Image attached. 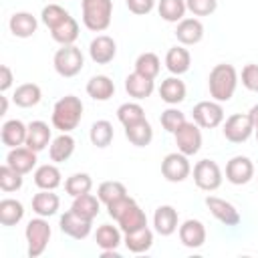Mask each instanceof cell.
<instances>
[{
	"label": "cell",
	"mask_w": 258,
	"mask_h": 258,
	"mask_svg": "<svg viewBox=\"0 0 258 258\" xmlns=\"http://www.w3.org/2000/svg\"><path fill=\"white\" fill-rule=\"evenodd\" d=\"M254 177V163L246 155H234L226 163V179L234 185H246Z\"/></svg>",
	"instance_id": "cell-12"
},
{
	"label": "cell",
	"mask_w": 258,
	"mask_h": 258,
	"mask_svg": "<svg viewBox=\"0 0 258 258\" xmlns=\"http://www.w3.org/2000/svg\"><path fill=\"white\" fill-rule=\"evenodd\" d=\"M129 196L127 194V187L121 183V181H115V179H109V181H103L99 187H97V198L101 200V204L109 206L111 202L119 200V198H125Z\"/></svg>",
	"instance_id": "cell-40"
},
{
	"label": "cell",
	"mask_w": 258,
	"mask_h": 258,
	"mask_svg": "<svg viewBox=\"0 0 258 258\" xmlns=\"http://www.w3.org/2000/svg\"><path fill=\"white\" fill-rule=\"evenodd\" d=\"M95 242L103 252H115L123 242L121 228L113 224H101L95 232Z\"/></svg>",
	"instance_id": "cell-26"
},
{
	"label": "cell",
	"mask_w": 258,
	"mask_h": 258,
	"mask_svg": "<svg viewBox=\"0 0 258 258\" xmlns=\"http://www.w3.org/2000/svg\"><path fill=\"white\" fill-rule=\"evenodd\" d=\"M125 91H127V95L131 99L141 101V99L151 97V93L155 91V83H153V79H147V77H143V75L133 71L125 79Z\"/></svg>",
	"instance_id": "cell-20"
},
{
	"label": "cell",
	"mask_w": 258,
	"mask_h": 258,
	"mask_svg": "<svg viewBox=\"0 0 258 258\" xmlns=\"http://www.w3.org/2000/svg\"><path fill=\"white\" fill-rule=\"evenodd\" d=\"M26 131H28V125H24L20 119H8L0 129V139L10 149L20 147L26 143Z\"/></svg>",
	"instance_id": "cell-22"
},
{
	"label": "cell",
	"mask_w": 258,
	"mask_h": 258,
	"mask_svg": "<svg viewBox=\"0 0 258 258\" xmlns=\"http://www.w3.org/2000/svg\"><path fill=\"white\" fill-rule=\"evenodd\" d=\"M113 137H115V131H113L111 121H107V119H99V121H95V123L91 125L89 139H91V143H93L95 147H99V149L109 147L111 141H113Z\"/></svg>",
	"instance_id": "cell-34"
},
{
	"label": "cell",
	"mask_w": 258,
	"mask_h": 258,
	"mask_svg": "<svg viewBox=\"0 0 258 258\" xmlns=\"http://www.w3.org/2000/svg\"><path fill=\"white\" fill-rule=\"evenodd\" d=\"M185 121H187L185 115H183L179 109H175V107L165 109V111L161 113V117H159V123H161V127H163L167 133H175Z\"/></svg>",
	"instance_id": "cell-45"
},
{
	"label": "cell",
	"mask_w": 258,
	"mask_h": 258,
	"mask_svg": "<svg viewBox=\"0 0 258 258\" xmlns=\"http://www.w3.org/2000/svg\"><path fill=\"white\" fill-rule=\"evenodd\" d=\"M135 204V200L133 198H129V196H125V198H119V200H115V202H111L109 206H107V214L117 222L131 206Z\"/></svg>",
	"instance_id": "cell-48"
},
{
	"label": "cell",
	"mask_w": 258,
	"mask_h": 258,
	"mask_svg": "<svg viewBox=\"0 0 258 258\" xmlns=\"http://www.w3.org/2000/svg\"><path fill=\"white\" fill-rule=\"evenodd\" d=\"M0 101H2V107H0V115H6V111H8V99L2 95V97H0Z\"/></svg>",
	"instance_id": "cell-52"
},
{
	"label": "cell",
	"mask_w": 258,
	"mask_h": 258,
	"mask_svg": "<svg viewBox=\"0 0 258 258\" xmlns=\"http://www.w3.org/2000/svg\"><path fill=\"white\" fill-rule=\"evenodd\" d=\"M248 115H250V119H252V123H254V129H258V105H254V107L248 111Z\"/></svg>",
	"instance_id": "cell-51"
},
{
	"label": "cell",
	"mask_w": 258,
	"mask_h": 258,
	"mask_svg": "<svg viewBox=\"0 0 258 258\" xmlns=\"http://www.w3.org/2000/svg\"><path fill=\"white\" fill-rule=\"evenodd\" d=\"M202 127L196 125L194 121H185L175 133V145H177V151H181L183 155H196L200 149H202Z\"/></svg>",
	"instance_id": "cell-10"
},
{
	"label": "cell",
	"mask_w": 258,
	"mask_h": 258,
	"mask_svg": "<svg viewBox=\"0 0 258 258\" xmlns=\"http://www.w3.org/2000/svg\"><path fill=\"white\" fill-rule=\"evenodd\" d=\"M117 226L121 228V232L123 234H127V232H133V230H139V228H143V226H147V216H145V212L137 206V202L117 220Z\"/></svg>",
	"instance_id": "cell-37"
},
{
	"label": "cell",
	"mask_w": 258,
	"mask_h": 258,
	"mask_svg": "<svg viewBox=\"0 0 258 258\" xmlns=\"http://www.w3.org/2000/svg\"><path fill=\"white\" fill-rule=\"evenodd\" d=\"M52 67L54 71L64 77V79H71V77H77L83 67H85V56L81 52L79 46L75 44H67V46H60L54 56H52Z\"/></svg>",
	"instance_id": "cell-5"
},
{
	"label": "cell",
	"mask_w": 258,
	"mask_h": 258,
	"mask_svg": "<svg viewBox=\"0 0 258 258\" xmlns=\"http://www.w3.org/2000/svg\"><path fill=\"white\" fill-rule=\"evenodd\" d=\"M157 91H159L161 101H163V103H167V105H177V103H181V101L185 99V95H187L185 83H183L177 75L163 79Z\"/></svg>",
	"instance_id": "cell-21"
},
{
	"label": "cell",
	"mask_w": 258,
	"mask_h": 258,
	"mask_svg": "<svg viewBox=\"0 0 258 258\" xmlns=\"http://www.w3.org/2000/svg\"><path fill=\"white\" fill-rule=\"evenodd\" d=\"M129 12L137 14V16H145L155 8V0H125Z\"/></svg>",
	"instance_id": "cell-49"
},
{
	"label": "cell",
	"mask_w": 258,
	"mask_h": 258,
	"mask_svg": "<svg viewBox=\"0 0 258 258\" xmlns=\"http://www.w3.org/2000/svg\"><path fill=\"white\" fill-rule=\"evenodd\" d=\"M58 226H60V232L73 240H85L91 230H93V222L91 220H85L81 218L79 214H75L73 210L64 212L58 220Z\"/></svg>",
	"instance_id": "cell-13"
},
{
	"label": "cell",
	"mask_w": 258,
	"mask_h": 258,
	"mask_svg": "<svg viewBox=\"0 0 258 258\" xmlns=\"http://www.w3.org/2000/svg\"><path fill=\"white\" fill-rule=\"evenodd\" d=\"M113 16V0H81V18L91 32L109 28Z\"/></svg>",
	"instance_id": "cell-3"
},
{
	"label": "cell",
	"mask_w": 258,
	"mask_h": 258,
	"mask_svg": "<svg viewBox=\"0 0 258 258\" xmlns=\"http://www.w3.org/2000/svg\"><path fill=\"white\" fill-rule=\"evenodd\" d=\"M50 36L54 42H58L60 46H67V44H75V40L79 38V22L69 16L64 22H60L58 26H54L50 30Z\"/></svg>",
	"instance_id": "cell-35"
},
{
	"label": "cell",
	"mask_w": 258,
	"mask_h": 258,
	"mask_svg": "<svg viewBox=\"0 0 258 258\" xmlns=\"http://www.w3.org/2000/svg\"><path fill=\"white\" fill-rule=\"evenodd\" d=\"M254 131H256V139H258V129H254Z\"/></svg>",
	"instance_id": "cell-53"
},
{
	"label": "cell",
	"mask_w": 258,
	"mask_h": 258,
	"mask_svg": "<svg viewBox=\"0 0 258 258\" xmlns=\"http://www.w3.org/2000/svg\"><path fill=\"white\" fill-rule=\"evenodd\" d=\"M123 244L129 252L133 254H143L147 252L151 246H153V232L149 226H143L139 230H133V232H127L125 238H123Z\"/></svg>",
	"instance_id": "cell-27"
},
{
	"label": "cell",
	"mask_w": 258,
	"mask_h": 258,
	"mask_svg": "<svg viewBox=\"0 0 258 258\" xmlns=\"http://www.w3.org/2000/svg\"><path fill=\"white\" fill-rule=\"evenodd\" d=\"M71 210H73L75 214H79L81 218H85V220H91V222H93V220L99 216V212H101V200L89 191V194L77 196V198L73 200Z\"/></svg>",
	"instance_id": "cell-31"
},
{
	"label": "cell",
	"mask_w": 258,
	"mask_h": 258,
	"mask_svg": "<svg viewBox=\"0 0 258 258\" xmlns=\"http://www.w3.org/2000/svg\"><path fill=\"white\" fill-rule=\"evenodd\" d=\"M191 67V54L189 50L179 44V46H171L167 52H165V69L171 73V75H183L187 73Z\"/></svg>",
	"instance_id": "cell-24"
},
{
	"label": "cell",
	"mask_w": 258,
	"mask_h": 258,
	"mask_svg": "<svg viewBox=\"0 0 258 258\" xmlns=\"http://www.w3.org/2000/svg\"><path fill=\"white\" fill-rule=\"evenodd\" d=\"M256 179H258V177H256Z\"/></svg>",
	"instance_id": "cell-54"
},
{
	"label": "cell",
	"mask_w": 258,
	"mask_h": 258,
	"mask_svg": "<svg viewBox=\"0 0 258 258\" xmlns=\"http://www.w3.org/2000/svg\"><path fill=\"white\" fill-rule=\"evenodd\" d=\"M191 117H194V123L200 125L202 129H216L224 123L226 113L222 103L212 99V101H200L198 105H194Z\"/></svg>",
	"instance_id": "cell-6"
},
{
	"label": "cell",
	"mask_w": 258,
	"mask_h": 258,
	"mask_svg": "<svg viewBox=\"0 0 258 258\" xmlns=\"http://www.w3.org/2000/svg\"><path fill=\"white\" fill-rule=\"evenodd\" d=\"M60 208V198L54 194V189H40L38 194L32 196V212L42 218H50L58 212Z\"/></svg>",
	"instance_id": "cell-23"
},
{
	"label": "cell",
	"mask_w": 258,
	"mask_h": 258,
	"mask_svg": "<svg viewBox=\"0 0 258 258\" xmlns=\"http://www.w3.org/2000/svg\"><path fill=\"white\" fill-rule=\"evenodd\" d=\"M73 153H75V139L71 133L56 135L48 145V155H50V161H54V163L67 161Z\"/></svg>",
	"instance_id": "cell-30"
},
{
	"label": "cell",
	"mask_w": 258,
	"mask_h": 258,
	"mask_svg": "<svg viewBox=\"0 0 258 258\" xmlns=\"http://www.w3.org/2000/svg\"><path fill=\"white\" fill-rule=\"evenodd\" d=\"M71 14L60 6V4H46L44 8H42V12H40V20H42V24L48 28V30H52L54 26H58L60 22H64L67 18H69Z\"/></svg>",
	"instance_id": "cell-42"
},
{
	"label": "cell",
	"mask_w": 258,
	"mask_h": 258,
	"mask_svg": "<svg viewBox=\"0 0 258 258\" xmlns=\"http://www.w3.org/2000/svg\"><path fill=\"white\" fill-rule=\"evenodd\" d=\"M34 183L38 189H56L62 183V173L54 163H42L34 169Z\"/></svg>",
	"instance_id": "cell-28"
},
{
	"label": "cell",
	"mask_w": 258,
	"mask_h": 258,
	"mask_svg": "<svg viewBox=\"0 0 258 258\" xmlns=\"http://www.w3.org/2000/svg\"><path fill=\"white\" fill-rule=\"evenodd\" d=\"M222 133L230 143H244L254 133V123L248 113H234L222 123Z\"/></svg>",
	"instance_id": "cell-7"
},
{
	"label": "cell",
	"mask_w": 258,
	"mask_h": 258,
	"mask_svg": "<svg viewBox=\"0 0 258 258\" xmlns=\"http://www.w3.org/2000/svg\"><path fill=\"white\" fill-rule=\"evenodd\" d=\"M206 206H208L210 214H212L220 224H224V226H228V228L238 226L240 220H242V218H240V212L236 210V206L230 204V202H226V200H222V198H218V196H208V198H206Z\"/></svg>",
	"instance_id": "cell-11"
},
{
	"label": "cell",
	"mask_w": 258,
	"mask_h": 258,
	"mask_svg": "<svg viewBox=\"0 0 258 258\" xmlns=\"http://www.w3.org/2000/svg\"><path fill=\"white\" fill-rule=\"evenodd\" d=\"M175 38L183 44V46H191L198 44L204 38V24L200 18H183L177 22L175 26Z\"/></svg>",
	"instance_id": "cell-19"
},
{
	"label": "cell",
	"mask_w": 258,
	"mask_h": 258,
	"mask_svg": "<svg viewBox=\"0 0 258 258\" xmlns=\"http://www.w3.org/2000/svg\"><path fill=\"white\" fill-rule=\"evenodd\" d=\"M40 99H42V91L36 83H22L16 87V91L12 95V101L22 109H30V107L38 105Z\"/></svg>",
	"instance_id": "cell-32"
},
{
	"label": "cell",
	"mask_w": 258,
	"mask_h": 258,
	"mask_svg": "<svg viewBox=\"0 0 258 258\" xmlns=\"http://www.w3.org/2000/svg\"><path fill=\"white\" fill-rule=\"evenodd\" d=\"M125 137L129 139L131 145H135V147H145V145H149L151 139H153V127H151V123H149L147 119H141V121H137V123H133V125H129V127H125Z\"/></svg>",
	"instance_id": "cell-33"
},
{
	"label": "cell",
	"mask_w": 258,
	"mask_h": 258,
	"mask_svg": "<svg viewBox=\"0 0 258 258\" xmlns=\"http://www.w3.org/2000/svg\"><path fill=\"white\" fill-rule=\"evenodd\" d=\"M20 187H22V173L10 167L8 163H4L0 167V189L10 194V191H18Z\"/></svg>",
	"instance_id": "cell-44"
},
{
	"label": "cell",
	"mask_w": 258,
	"mask_h": 258,
	"mask_svg": "<svg viewBox=\"0 0 258 258\" xmlns=\"http://www.w3.org/2000/svg\"><path fill=\"white\" fill-rule=\"evenodd\" d=\"M87 95L95 101H109L115 95V83L107 75H95L87 81Z\"/></svg>",
	"instance_id": "cell-29"
},
{
	"label": "cell",
	"mask_w": 258,
	"mask_h": 258,
	"mask_svg": "<svg viewBox=\"0 0 258 258\" xmlns=\"http://www.w3.org/2000/svg\"><path fill=\"white\" fill-rule=\"evenodd\" d=\"M187 10L194 16H210L218 8V0H185Z\"/></svg>",
	"instance_id": "cell-46"
},
{
	"label": "cell",
	"mask_w": 258,
	"mask_h": 258,
	"mask_svg": "<svg viewBox=\"0 0 258 258\" xmlns=\"http://www.w3.org/2000/svg\"><path fill=\"white\" fill-rule=\"evenodd\" d=\"M52 141V129L48 127V123L44 121H30L28 123V131H26V147H30L32 151H42L50 145Z\"/></svg>",
	"instance_id": "cell-17"
},
{
	"label": "cell",
	"mask_w": 258,
	"mask_h": 258,
	"mask_svg": "<svg viewBox=\"0 0 258 258\" xmlns=\"http://www.w3.org/2000/svg\"><path fill=\"white\" fill-rule=\"evenodd\" d=\"M238 87V73L232 64L228 62H220L216 64L210 75H208V89H210V97L218 103H228Z\"/></svg>",
	"instance_id": "cell-1"
},
{
	"label": "cell",
	"mask_w": 258,
	"mask_h": 258,
	"mask_svg": "<svg viewBox=\"0 0 258 258\" xmlns=\"http://www.w3.org/2000/svg\"><path fill=\"white\" fill-rule=\"evenodd\" d=\"M24 218V206L14 198H4L0 202V224L16 226Z\"/></svg>",
	"instance_id": "cell-36"
},
{
	"label": "cell",
	"mask_w": 258,
	"mask_h": 258,
	"mask_svg": "<svg viewBox=\"0 0 258 258\" xmlns=\"http://www.w3.org/2000/svg\"><path fill=\"white\" fill-rule=\"evenodd\" d=\"M117 119H119V123L123 127H129V125L145 119V111H143V107L139 103H123L117 109Z\"/></svg>",
	"instance_id": "cell-43"
},
{
	"label": "cell",
	"mask_w": 258,
	"mask_h": 258,
	"mask_svg": "<svg viewBox=\"0 0 258 258\" xmlns=\"http://www.w3.org/2000/svg\"><path fill=\"white\" fill-rule=\"evenodd\" d=\"M115 54H117V42L107 34L95 36L89 44V56L97 64H109L115 58Z\"/></svg>",
	"instance_id": "cell-15"
},
{
	"label": "cell",
	"mask_w": 258,
	"mask_h": 258,
	"mask_svg": "<svg viewBox=\"0 0 258 258\" xmlns=\"http://www.w3.org/2000/svg\"><path fill=\"white\" fill-rule=\"evenodd\" d=\"M24 236H26V244H28V256L30 258H38L44 254L48 242H50V236H52V230L46 222V218L42 216H36L32 218L26 228H24Z\"/></svg>",
	"instance_id": "cell-4"
},
{
	"label": "cell",
	"mask_w": 258,
	"mask_h": 258,
	"mask_svg": "<svg viewBox=\"0 0 258 258\" xmlns=\"http://www.w3.org/2000/svg\"><path fill=\"white\" fill-rule=\"evenodd\" d=\"M153 228L159 236H171L177 232L179 228V216H177V210L169 204H163L155 210L153 214Z\"/></svg>",
	"instance_id": "cell-16"
},
{
	"label": "cell",
	"mask_w": 258,
	"mask_h": 258,
	"mask_svg": "<svg viewBox=\"0 0 258 258\" xmlns=\"http://www.w3.org/2000/svg\"><path fill=\"white\" fill-rule=\"evenodd\" d=\"M83 101L75 95H64L60 97L54 107H52V115H50V121H52V127L58 129L60 133H71L73 129L79 127L81 119H83Z\"/></svg>",
	"instance_id": "cell-2"
},
{
	"label": "cell",
	"mask_w": 258,
	"mask_h": 258,
	"mask_svg": "<svg viewBox=\"0 0 258 258\" xmlns=\"http://www.w3.org/2000/svg\"><path fill=\"white\" fill-rule=\"evenodd\" d=\"M93 187V179L89 173H73L64 179V189L69 196L77 198V196H83V194H89Z\"/></svg>",
	"instance_id": "cell-41"
},
{
	"label": "cell",
	"mask_w": 258,
	"mask_h": 258,
	"mask_svg": "<svg viewBox=\"0 0 258 258\" xmlns=\"http://www.w3.org/2000/svg\"><path fill=\"white\" fill-rule=\"evenodd\" d=\"M36 151H32L30 147L26 145H20V147H12L6 155V163L10 167H14L16 171H20L22 175L24 173H30L34 167H36Z\"/></svg>",
	"instance_id": "cell-18"
},
{
	"label": "cell",
	"mask_w": 258,
	"mask_h": 258,
	"mask_svg": "<svg viewBox=\"0 0 258 258\" xmlns=\"http://www.w3.org/2000/svg\"><path fill=\"white\" fill-rule=\"evenodd\" d=\"M222 169L214 159H200L194 165V183L204 191H216L222 185Z\"/></svg>",
	"instance_id": "cell-8"
},
{
	"label": "cell",
	"mask_w": 258,
	"mask_h": 258,
	"mask_svg": "<svg viewBox=\"0 0 258 258\" xmlns=\"http://www.w3.org/2000/svg\"><path fill=\"white\" fill-rule=\"evenodd\" d=\"M8 28L16 38H30L38 28V20L30 12H14L8 20Z\"/></svg>",
	"instance_id": "cell-25"
},
{
	"label": "cell",
	"mask_w": 258,
	"mask_h": 258,
	"mask_svg": "<svg viewBox=\"0 0 258 258\" xmlns=\"http://www.w3.org/2000/svg\"><path fill=\"white\" fill-rule=\"evenodd\" d=\"M191 173V163L187 159V155H183L181 151L175 153H167L161 161V175L171 181V183H179L183 179H187Z\"/></svg>",
	"instance_id": "cell-9"
},
{
	"label": "cell",
	"mask_w": 258,
	"mask_h": 258,
	"mask_svg": "<svg viewBox=\"0 0 258 258\" xmlns=\"http://www.w3.org/2000/svg\"><path fill=\"white\" fill-rule=\"evenodd\" d=\"M240 81H242V85H244L248 91L258 93V64H254V62L246 64V67L242 69Z\"/></svg>",
	"instance_id": "cell-47"
},
{
	"label": "cell",
	"mask_w": 258,
	"mask_h": 258,
	"mask_svg": "<svg viewBox=\"0 0 258 258\" xmlns=\"http://www.w3.org/2000/svg\"><path fill=\"white\" fill-rule=\"evenodd\" d=\"M159 71H161V60H159V56L155 52H141L135 58V73L155 81Z\"/></svg>",
	"instance_id": "cell-39"
},
{
	"label": "cell",
	"mask_w": 258,
	"mask_h": 258,
	"mask_svg": "<svg viewBox=\"0 0 258 258\" xmlns=\"http://www.w3.org/2000/svg\"><path fill=\"white\" fill-rule=\"evenodd\" d=\"M177 234H179V242L185 248H202L206 244V238H208L206 226L200 220H194V218H189L183 224H179Z\"/></svg>",
	"instance_id": "cell-14"
},
{
	"label": "cell",
	"mask_w": 258,
	"mask_h": 258,
	"mask_svg": "<svg viewBox=\"0 0 258 258\" xmlns=\"http://www.w3.org/2000/svg\"><path fill=\"white\" fill-rule=\"evenodd\" d=\"M157 12L165 22H179L185 18V0H157Z\"/></svg>",
	"instance_id": "cell-38"
},
{
	"label": "cell",
	"mask_w": 258,
	"mask_h": 258,
	"mask_svg": "<svg viewBox=\"0 0 258 258\" xmlns=\"http://www.w3.org/2000/svg\"><path fill=\"white\" fill-rule=\"evenodd\" d=\"M12 81H14V75H12L10 67L8 64H2L0 67V91L6 93L12 87Z\"/></svg>",
	"instance_id": "cell-50"
}]
</instances>
